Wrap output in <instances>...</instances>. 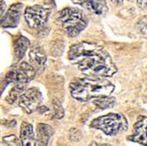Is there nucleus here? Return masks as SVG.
<instances>
[{"label": "nucleus", "instance_id": "obj_1", "mask_svg": "<svg viewBox=\"0 0 147 146\" xmlns=\"http://www.w3.org/2000/svg\"><path fill=\"white\" fill-rule=\"evenodd\" d=\"M68 59L90 77H109L117 71L110 55L97 42H83L72 45L68 52Z\"/></svg>", "mask_w": 147, "mask_h": 146}, {"label": "nucleus", "instance_id": "obj_2", "mask_svg": "<svg viewBox=\"0 0 147 146\" xmlns=\"http://www.w3.org/2000/svg\"><path fill=\"white\" fill-rule=\"evenodd\" d=\"M114 89V85L103 77L76 78L70 84L71 96L80 101L109 96Z\"/></svg>", "mask_w": 147, "mask_h": 146}, {"label": "nucleus", "instance_id": "obj_3", "mask_svg": "<svg viewBox=\"0 0 147 146\" xmlns=\"http://www.w3.org/2000/svg\"><path fill=\"white\" fill-rule=\"evenodd\" d=\"M58 20L70 37H75L81 33L88 24L84 12L78 8L67 7L61 11Z\"/></svg>", "mask_w": 147, "mask_h": 146}, {"label": "nucleus", "instance_id": "obj_4", "mask_svg": "<svg viewBox=\"0 0 147 146\" xmlns=\"http://www.w3.org/2000/svg\"><path fill=\"white\" fill-rule=\"evenodd\" d=\"M90 126L103 131L108 136H115L128 129V122L123 114L110 113L94 119Z\"/></svg>", "mask_w": 147, "mask_h": 146}, {"label": "nucleus", "instance_id": "obj_5", "mask_svg": "<svg viewBox=\"0 0 147 146\" xmlns=\"http://www.w3.org/2000/svg\"><path fill=\"white\" fill-rule=\"evenodd\" d=\"M50 10L40 5H34L26 8L24 12L25 20L29 28L42 31L46 26Z\"/></svg>", "mask_w": 147, "mask_h": 146}, {"label": "nucleus", "instance_id": "obj_6", "mask_svg": "<svg viewBox=\"0 0 147 146\" xmlns=\"http://www.w3.org/2000/svg\"><path fill=\"white\" fill-rule=\"evenodd\" d=\"M35 76V70L26 62H22L16 67L11 69L6 74L7 82H13L17 84H26L33 80Z\"/></svg>", "mask_w": 147, "mask_h": 146}, {"label": "nucleus", "instance_id": "obj_7", "mask_svg": "<svg viewBox=\"0 0 147 146\" xmlns=\"http://www.w3.org/2000/svg\"><path fill=\"white\" fill-rule=\"evenodd\" d=\"M20 107L26 113L33 114L37 111L42 101V92L37 88L33 87L25 91L20 97Z\"/></svg>", "mask_w": 147, "mask_h": 146}, {"label": "nucleus", "instance_id": "obj_8", "mask_svg": "<svg viewBox=\"0 0 147 146\" xmlns=\"http://www.w3.org/2000/svg\"><path fill=\"white\" fill-rule=\"evenodd\" d=\"M23 11V5L17 3L12 5L0 20V26L5 28H15L18 26Z\"/></svg>", "mask_w": 147, "mask_h": 146}, {"label": "nucleus", "instance_id": "obj_9", "mask_svg": "<svg viewBox=\"0 0 147 146\" xmlns=\"http://www.w3.org/2000/svg\"><path fill=\"white\" fill-rule=\"evenodd\" d=\"M129 140L138 143L146 146V117L139 116L137 122L133 126L132 135L128 137Z\"/></svg>", "mask_w": 147, "mask_h": 146}, {"label": "nucleus", "instance_id": "obj_10", "mask_svg": "<svg viewBox=\"0 0 147 146\" xmlns=\"http://www.w3.org/2000/svg\"><path fill=\"white\" fill-rule=\"evenodd\" d=\"M29 60L34 70L43 67L47 62V56L44 49L40 46L32 48L29 51Z\"/></svg>", "mask_w": 147, "mask_h": 146}, {"label": "nucleus", "instance_id": "obj_11", "mask_svg": "<svg viewBox=\"0 0 147 146\" xmlns=\"http://www.w3.org/2000/svg\"><path fill=\"white\" fill-rule=\"evenodd\" d=\"M20 141L22 146H36V138L33 126L28 122H22L20 126Z\"/></svg>", "mask_w": 147, "mask_h": 146}, {"label": "nucleus", "instance_id": "obj_12", "mask_svg": "<svg viewBox=\"0 0 147 146\" xmlns=\"http://www.w3.org/2000/svg\"><path fill=\"white\" fill-rule=\"evenodd\" d=\"M36 132H37V140H36L37 146H48L50 137L54 134L53 129L48 124L39 123L37 124Z\"/></svg>", "mask_w": 147, "mask_h": 146}, {"label": "nucleus", "instance_id": "obj_13", "mask_svg": "<svg viewBox=\"0 0 147 146\" xmlns=\"http://www.w3.org/2000/svg\"><path fill=\"white\" fill-rule=\"evenodd\" d=\"M79 4L97 15H102L107 11L105 0H79Z\"/></svg>", "mask_w": 147, "mask_h": 146}, {"label": "nucleus", "instance_id": "obj_14", "mask_svg": "<svg viewBox=\"0 0 147 146\" xmlns=\"http://www.w3.org/2000/svg\"><path fill=\"white\" fill-rule=\"evenodd\" d=\"M29 45V40L24 36H19L15 40L14 44H13V50H14V56L17 61H20L24 57Z\"/></svg>", "mask_w": 147, "mask_h": 146}, {"label": "nucleus", "instance_id": "obj_15", "mask_svg": "<svg viewBox=\"0 0 147 146\" xmlns=\"http://www.w3.org/2000/svg\"><path fill=\"white\" fill-rule=\"evenodd\" d=\"M26 91L25 84H17L15 86H13L11 90L9 92V94L6 97V101L10 104L15 103L20 97V95Z\"/></svg>", "mask_w": 147, "mask_h": 146}, {"label": "nucleus", "instance_id": "obj_16", "mask_svg": "<svg viewBox=\"0 0 147 146\" xmlns=\"http://www.w3.org/2000/svg\"><path fill=\"white\" fill-rule=\"evenodd\" d=\"M94 104L97 106L99 108L105 109L113 108L115 104V98H109V96L100 97L99 100L94 101Z\"/></svg>", "mask_w": 147, "mask_h": 146}, {"label": "nucleus", "instance_id": "obj_17", "mask_svg": "<svg viewBox=\"0 0 147 146\" xmlns=\"http://www.w3.org/2000/svg\"><path fill=\"white\" fill-rule=\"evenodd\" d=\"M3 142L6 146H21L19 138L15 135H8L5 137Z\"/></svg>", "mask_w": 147, "mask_h": 146}, {"label": "nucleus", "instance_id": "obj_18", "mask_svg": "<svg viewBox=\"0 0 147 146\" xmlns=\"http://www.w3.org/2000/svg\"><path fill=\"white\" fill-rule=\"evenodd\" d=\"M53 114H54V117L57 119H61L63 117L64 115V111L63 108L61 106V104L57 101H54L53 102Z\"/></svg>", "mask_w": 147, "mask_h": 146}, {"label": "nucleus", "instance_id": "obj_19", "mask_svg": "<svg viewBox=\"0 0 147 146\" xmlns=\"http://www.w3.org/2000/svg\"><path fill=\"white\" fill-rule=\"evenodd\" d=\"M137 29L141 32L142 34L146 36V17L142 18L137 24Z\"/></svg>", "mask_w": 147, "mask_h": 146}, {"label": "nucleus", "instance_id": "obj_20", "mask_svg": "<svg viewBox=\"0 0 147 146\" xmlns=\"http://www.w3.org/2000/svg\"><path fill=\"white\" fill-rule=\"evenodd\" d=\"M137 2H138V6H139L141 9L144 10V9L146 8L147 0H137Z\"/></svg>", "mask_w": 147, "mask_h": 146}, {"label": "nucleus", "instance_id": "obj_21", "mask_svg": "<svg viewBox=\"0 0 147 146\" xmlns=\"http://www.w3.org/2000/svg\"><path fill=\"white\" fill-rule=\"evenodd\" d=\"M6 5L4 1H0V16H2L4 14V12L5 11Z\"/></svg>", "mask_w": 147, "mask_h": 146}, {"label": "nucleus", "instance_id": "obj_22", "mask_svg": "<svg viewBox=\"0 0 147 146\" xmlns=\"http://www.w3.org/2000/svg\"><path fill=\"white\" fill-rule=\"evenodd\" d=\"M90 146H112V145H110V144H104V143H96V142H92L91 144H90Z\"/></svg>", "mask_w": 147, "mask_h": 146}, {"label": "nucleus", "instance_id": "obj_23", "mask_svg": "<svg viewBox=\"0 0 147 146\" xmlns=\"http://www.w3.org/2000/svg\"><path fill=\"white\" fill-rule=\"evenodd\" d=\"M113 3H115V5H121L123 3V0H112Z\"/></svg>", "mask_w": 147, "mask_h": 146}, {"label": "nucleus", "instance_id": "obj_24", "mask_svg": "<svg viewBox=\"0 0 147 146\" xmlns=\"http://www.w3.org/2000/svg\"><path fill=\"white\" fill-rule=\"evenodd\" d=\"M128 1H130L131 2V1H133V0H128Z\"/></svg>", "mask_w": 147, "mask_h": 146}]
</instances>
